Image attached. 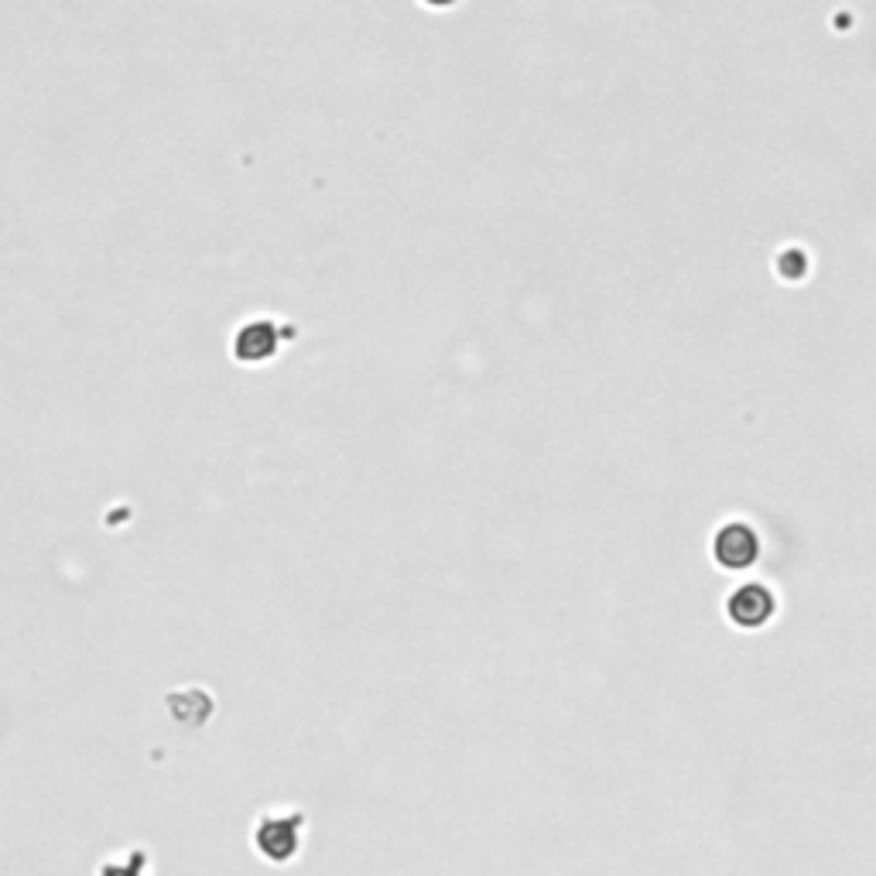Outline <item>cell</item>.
I'll return each instance as SVG.
<instances>
[{"mask_svg":"<svg viewBox=\"0 0 876 876\" xmlns=\"http://www.w3.org/2000/svg\"><path fill=\"white\" fill-rule=\"evenodd\" d=\"M715 559H720V565L726 569H747L757 562V554H760V541L757 535L747 527V524H729L723 527L720 535H715Z\"/></svg>","mask_w":876,"mask_h":876,"instance_id":"obj_2","label":"cell"},{"mask_svg":"<svg viewBox=\"0 0 876 876\" xmlns=\"http://www.w3.org/2000/svg\"><path fill=\"white\" fill-rule=\"evenodd\" d=\"M281 339H284V326H278L268 315H257V318H247L244 326H236L230 350L241 363H264L278 353Z\"/></svg>","mask_w":876,"mask_h":876,"instance_id":"obj_1","label":"cell"},{"mask_svg":"<svg viewBox=\"0 0 876 876\" xmlns=\"http://www.w3.org/2000/svg\"><path fill=\"white\" fill-rule=\"evenodd\" d=\"M257 842H260L264 853L275 856V860L291 856V853H295V845H299V839H295V821L268 818V821H264V826H260V832H257Z\"/></svg>","mask_w":876,"mask_h":876,"instance_id":"obj_4","label":"cell"},{"mask_svg":"<svg viewBox=\"0 0 876 876\" xmlns=\"http://www.w3.org/2000/svg\"><path fill=\"white\" fill-rule=\"evenodd\" d=\"M771 614H774V599L760 586H743L739 593L729 596V617L739 627H760L771 620Z\"/></svg>","mask_w":876,"mask_h":876,"instance_id":"obj_3","label":"cell"},{"mask_svg":"<svg viewBox=\"0 0 876 876\" xmlns=\"http://www.w3.org/2000/svg\"><path fill=\"white\" fill-rule=\"evenodd\" d=\"M784 264H787V268H784V278H802V271H805V257H802V254H787Z\"/></svg>","mask_w":876,"mask_h":876,"instance_id":"obj_5","label":"cell"}]
</instances>
